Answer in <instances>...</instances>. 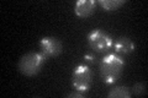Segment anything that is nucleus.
Returning <instances> with one entry per match:
<instances>
[{"label": "nucleus", "mask_w": 148, "mask_h": 98, "mask_svg": "<svg viewBox=\"0 0 148 98\" xmlns=\"http://www.w3.org/2000/svg\"><path fill=\"white\" fill-rule=\"evenodd\" d=\"M125 68V60L121 55L110 53L106 54L100 62V76L108 85L116 82Z\"/></svg>", "instance_id": "obj_1"}, {"label": "nucleus", "mask_w": 148, "mask_h": 98, "mask_svg": "<svg viewBox=\"0 0 148 98\" xmlns=\"http://www.w3.org/2000/svg\"><path fill=\"white\" fill-rule=\"evenodd\" d=\"M46 59L47 58L41 52H29L20 58L17 69L24 76H35L42 70Z\"/></svg>", "instance_id": "obj_2"}, {"label": "nucleus", "mask_w": 148, "mask_h": 98, "mask_svg": "<svg viewBox=\"0 0 148 98\" xmlns=\"http://www.w3.org/2000/svg\"><path fill=\"white\" fill-rule=\"evenodd\" d=\"M88 44H89V48L92 52L99 54H106L112 49L114 39L105 31L96 28L88 34Z\"/></svg>", "instance_id": "obj_3"}, {"label": "nucleus", "mask_w": 148, "mask_h": 98, "mask_svg": "<svg viewBox=\"0 0 148 98\" xmlns=\"http://www.w3.org/2000/svg\"><path fill=\"white\" fill-rule=\"evenodd\" d=\"M40 52L46 58H53L61 55L63 52V44L57 37L47 36L40 41Z\"/></svg>", "instance_id": "obj_5"}, {"label": "nucleus", "mask_w": 148, "mask_h": 98, "mask_svg": "<svg viewBox=\"0 0 148 98\" xmlns=\"http://www.w3.org/2000/svg\"><path fill=\"white\" fill-rule=\"evenodd\" d=\"M125 4L126 0H99L98 1V5H100L105 11H116Z\"/></svg>", "instance_id": "obj_9"}, {"label": "nucleus", "mask_w": 148, "mask_h": 98, "mask_svg": "<svg viewBox=\"0 0 148 98\" xmlns=\"http://www.w3.org/2000/svg\"><path fill=\"white\" fill-rule=\"evenodd\" d=\"M91 81H92V74L89 65L80 64L73 70L72 86L74 90L85 93L86 91H89Z\"/></svg>", "instance_id": "obj_4"}, {"label": "nucleus", "mask_w": 148, "mask_h": 98, "mask_svg": "<svg viewBox=\"0 0 148 98\" xmlns=\"http://www.w3.org/2000/svg\"><path fill=\"white\" fill-rule=\"evenodd\" d=\"M131 96L132 92L127 86H114L108 92L109 98H130Z\"/></svg>", "instance_id": "obj_8"}, {"label": "nucleus", "mask_w": 148, "mask_h": 98, "mask_svg": "<svg viewBox=\"0 0 148 98\" xmlns=\"http://www.w3.org/2000/svg\"><path fill=\"white\" fill-rule=\"evenodd\" d=\"M132 95L136 97H142L147 95V82L146 81H141V82H136L132 87Z\"/></svg>", "instance_id": "obj_10"}, {"label": "nucleus", "mask_w": 148, "mask_h": 98, "mask_svg": "<svg viewBox=\"0 0 148 98\" xmlns=\"http://www.w3.org/2000/svg\"><path fill=\"white\" fill-rule=\"evenodd\" d=\"M83 59H84V63L86 65H92V64L96 63V55L94 54V52L84 54V58H83Z\"/></svg>", "instance_id": "obj_11"}, {"label": "nucleus", "mask_w": 148, "mask_h": 98, "mask_svg": "<svg viewBox=\"0 0 148 98\" xmlns=\"http://www.w3.org/2000/svg\"><path fill=\"white\" fill-rule=\"evenodd\" d=\"M96 6H98V1L95 0H79L74 5V12L78 17L86 18L95 12Z\"/></svg>", "instance_id": "obj_7"}, {"label": "nucleus", "mask_w": 148, "mask_h": 98, "mask_svg": "<svg viewBox=\"0 0 148 98\" xmlns=\"http://www.w3.org/2000/svg\"><path fill=\"white\" fill-rule=\"evenodd\" d=\"M136 44L131 38H128L126 36H121L114 41L112 44V49L115 54H119L123 57V55H128L132 52H135Z\"/></svg>", "instance_id": "obj_6"}, {"label": "nucleus", "mask_w": 148, "mask_h": 98, "mask_svg": "<svg viewBox=\"0 0 148 98\" xmlns=\"http://www.w3.org/2000/svg\"><path fill=\"white\" fill-rule=\"evenodd\" d=\"M67 98H85V93L84 92H80V91H72V92H68L66 95Z\"/></svg>", "instance_id": "obj_12"}]
</instances>
